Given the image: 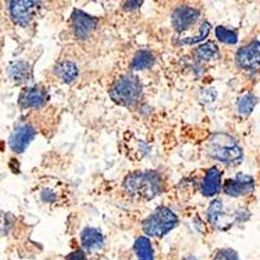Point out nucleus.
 Segmentation results:
<instances>
[{"label": "nucleus", "mask_w": 260, "mask_h": 260, "mask_svg": "<svg viewBox=\"0 0 260 260\" xmlns=\"http://www.w3.org/2000/svg\"><path fill=\"white\" fill-rule=\"evenodd\" d=\"M124 187L137 201H151L162 192V178L154 171L134 172L125 178Z\"/></svg>", "instance_id": "1"}, {"label": "nucleus", "mask_w": 260, "mask_h": 260, "mask_svg": "<svg viewBox=\"0 0 260 260\" xmlns=\"http://www.w3.org/2000/svg\"><path fill=\"white\" fill-rule=\"evenodd\" d=\"M36 136L37 130L31 125H20L13 130L12 136L9 137V147L13 152L21 154V152L26 151Z\"/></svg>", "instance_id": "8"}, {"label": "nucleus", "mask_w": 260, "mask_h": 260, "mask_svg": "<svg viewBox=\"0 0 260 260\" xmlns=\"http://www.w3.org/2000/svg\"><path fill=\"white\" fill-rule=\"evenodd\" d=\"M222 172L217 167H212L206 173L203 182H202V194L206 197H213L219 194L221 190Z\"/></svg>", "instance_id": "14"}, {"label": "nucleus", "mask_w": 260, "mask_h": 260, "mask_svg": "<svg viewBox=\"0 0 260 260\" xmlns=\"http://www.w3.org/2000/svg\"><path fill=\"white\" fill-rule=\"evenodd\" d=\"M197 57L203 61L217 59L219 57V47L213 42H207L204 45H201L197 48Z\"/></svg>", "instance_id": "19"}, {"label": "nucleus", "mask_w": 260, "mask_h": 260, "mask_svg": "<svg viewBox=\"0 0 260 260\" xmlns=\"http://www.w3.org/2000/svg\"><path fill=\"white\" fill-rule=\"evenodd\" d=\"M215 34L220 42L225 43V45H236L238 42V34L236 30H232L226 26H217L215 30Z\"/></svg>", "instance_id": "21"}, {"label": "nucleus", "mask_w": 260, "mask_h": 260, "mask_svg": "<svg viewBox=\"0 0 260 260\" xmlns=\"http://www.w3.org/2000/svg\"><path fill=\"white\" fill-rule=\"evenodd\" d=\"M134 251L138 260H154V247L147 237L137 238L134 243Z\"/></svg>", "instance_id": "17"}, {"label": "nucleus", "mask_w": 260, "mask_h": 260, "mask_svg": "<svg viewBox=\"0 0 260 260\" xmlns=\"http://www.w3.org/2000/svg\"><path fill=\"white\" fill-rule=\"evenodd\" d=\"M48 101V94L45 89H42L41 86H32L27 87L21 92L18 104L22 108H31V110H39L42 107H45Z\"/></svg>", "instance_id": "11"}, {"label": "nucleus", "mask_w": 260, "mask_h": 260, "mask_svg": "<svg viewBox=\"0 0 260 260\" xmlns=\"http://www.w3.org/2000/svg\"><path fill=\"white\" fill-rule=\"evenodd\" d=\"M67 260H90L86 255L85 251L82 250H77V251H73L71 255H68Z\"/></svg>", "instance_id": "24"}, {"label": "nucleus", "mask_w": 260, "mask_h": 260, "mask_svg": "<svg viewBox=\"0 0 260 260\" xmlns=\"http://www.w3.org/2000/svg\"><path fill=\"white\" fill-rule=\"evenodd\" d=\"M238 67L246 71H255L260 65V42L252 41L247 46H243L236 55Z\"/></svg>", "instance_id": "7"}, {"label": "nucleus", "mask_w": 260, "mask_h": 260, "mask_svg": "<svg viewBox=\"0 0 260 260\" xmlns=\"http://www.w3.org/2000/svg\"><path fill=\"white\" fill-rule=\"evenodd\" d=\"M96 18L82 12V11H78V9H76L72 13V25H73L74 36L78 39H82V41L91 36L92 31L96 27Z\"/></svg>", "instance_id": "9"}, {"label": "nucleus", "mask_w": 260, "mask_h": 260, "mask_svg": "<svg viewBox=\"0 0 260 260\" xmlns=\"http://www.w3.org/2000/svg\"><path fill=\"white\" fill-rule=\"evenodd\" d=\"M41 7L39 2H30V0H13L9 2V12L12 20L20 26L25 27L30 24V21L36 16L37 11Z\"/></svg>", "instance_id": "6"}, {"label": "nucleus", "mask_w": 260, "mask_h": 260, "mask_svg": "<svg viewBox=\"0 0 260 260\" xmlns=\"http://www.w3.org/2000/svg\"><path fill=\"white\" fill-rule=\"evenodd\" d=\"M42 199L45 202H47V203H51V202H55L56 195L53 194L52 191H50V190H45V191L42 192Z\"/></svg>", "instance_id": "25"}, {"label": "nucleus", "mask_w": 260, "mask_h": 260, "mask_svg": "<svg viewBox=\"0 0 260 260\" xmlns=\"http://www.w3.org/2000/svg\"><path fill=\"white\" fill-rule=\"evenodd\" d=\"M207 150L211 157L222 162L225 166H238L243 160L242 148L238 146L233 137L224 133L213 134L208 139Z\"/></svg>", "instance_id": "2"}, {"label": "nucleus", "mask_w": 260, "mask_h": 260, "mask_svg": "<svg viewBox=\"0 0 260 260\" xmlns=\"http://www.w3.org/2000/svg\"><path fill=\"white\" fill-rule=\"evenodd\" d=\"M177 224L178 219L173 211L167 207H160L143 221L142 228L147 236L162 237L175 229Z\"/></svg>", "instance_id": "5"}, {"label": "nucleus", "mask_w": 260, "mask_h": 260, "mask_svg": "<svg viewBox=\"0 0 260 260\" xmlns=\"http://www.w3.org/2000/svg\"><path fill=\"white\" fill-rule=\"evenodd\" d=\"M208 220L217 231H228L238 222L247 219V211L243 208L229 207L222 199H215L208 207Z\"/></svg>", "instance_id": "3"}, {"label": "nucleus", "mask_w": 260, "mask_h": 260, "mask_svg": "<svg viewBox=\"0 0 260 260\" xmlns=\"http://www.w3.org/2000/svg\"><path fill=\"white\" fill-rule=\"evenodd\" d=\"M9 76L16 83H25L31 80V68L26 61H16L9 68Z\"/></svg>", "instance_id": "15"}, {"label": "nucleus", "mask_w": 260, "mask_h": 260, "mask_svg": "<svg viewBox=\"0 0 260 260\" xmlns=\"http://www.w3.org/2000/svg\"><path fill=\"white\" fill-rule=\"evenodd\" d=\"M210 30H211V24L210 22H203L201 26V34H199V37H197V38H190V39H182L181 41V43L182 45H194V43H198V42H202L203 39H206L208 37V34H210Z\"/></svg>", "instance_id": "22"}, {"label": "nucleus", "mask_w": 260, "mask_h": 260, "mask_svg": "<svg viewBox=\"0 0 260 260\" xmlns=\"http://www.w3.org/2000/svg\"><path fill=\"white\" fill-rule=\"evenodd\" d=\"M155 62L154 53L148 50H141L136 53L133 61H132V69L134 71H142V69L151 68Z\"/></svg>", "instance_id": "18"}, {"label": "nucleus", "mask_w": 260, "mask_h": 260, "mask_svg": "<svg viewBox=\"0 0 260 260\" xmlns=\"http://www.w3.org/2000/svg\"><path fill=\"white\" fill-rule=\"evenodd\" d=\"M212 260H240L238 254L232 248H220L213 255Z\"/></svg>", "instance_id": "23"}, {"label": "nucleus", "mask_w": 260, "mask_h": 260, "mask_svg": "<svg viewBox=\"0 0 260 260\" xmlns=\"http://www.w3.org/2000/svg\"><path fill=\"white\" fill-rule=\"evenodd\" d=\"M183 260H197V259H195L194 256H187V257H185Z\"/></svg>", "instance_id": "27"}, {"label": "nucleus", "mask_w": 260, "mask_h": 260, "mask_svg": "<svg viewBox=\"0 0 260 260\" xmlns=\"http://www.w3.org/2000/svg\"><path fill=\"white\" fill-rule=\"evenodd\" d=\"M141 6H142V2H127V3H125V8L126 9H136L139 8Z\"/></svg>", "instance_id": "26"}, {"label": "nucleus", "mask_w": 260, "mask_h": 260, "mask_svg": "<svg viewBox=\"0 0 260 260\" xmlns=\"http://www.w3.org/2000/svg\"><path fill=\"white\" fill-rule=\"evenodd\" d=\"M255 181L254 178L246 175H237L236 178L228 180L222 186V190L226 195L238 198L242 195H247L254 191Z\"/></svg>", "instance_id": "10"}, {"label": "nucleus", "mask_w": 260, "mask_h": 260, "mask_svg": "<svg viewBox=\"0 0 260 260\" xmlns=\"http://www.w3.org/2000/svg\"><path fill=\"white\" fill-rule=\"evenodd\" d=\"M198 9L187 6H180L172 13V25L177 31H186L190 26L197 22L199 17Z\"/></svg>", "instance_id": "12"}, {"label": "nucleus", "mask_w": 260, "mask_h": 260, "mask_svg": "<svg viewBox=\"0 0 260 260\" xmlns=\"http://www.w3.org/2000/svg\"><path fill=\"white\" fill-rule=\"evenodd\" d=\"M113 102L121 106H134L142 96V86L133 74H125L117 78L110 91Z\"/></svg>", "instance_id": "4"}, {"label": "nucleus", "mask_w": 260, "mask_h": 260, "mask_svg": "<svg viewBox=\"0 0 260 260\" xmlns=\"http://www.w3.org/2000/svg\"><path fill=\"white\" fill-rule=\"evenodd\" d=\"M81 243L86 251L96 252L104 246V236L96 228H85L81 233Z\"/></svg>", "instance_id": "13"}, {"label": "nucleus", "mask_w": 260, "mask_h": 260, "mask_svg": "<svg viewBox=\"0 0 260 260\" xmlns=\"http://www.w3.org/2000/svg\"><path fill=\"white\" fill-rule=\"evenodd\" d=\"M55 73H56L64 82L71 83L78 77V68L77 65L72 61H61L56 65Z\"/></svg>", "instance_id": "16"}, {"label": "nucleus", "mask_w": 260, "mask_h": 260, "mask_svg": "<svg viewBox=\"0 0 260 260\" xmlns=\"http://www.w3.org/2000/svg\"><path fill=\"white\" fill-rule=\"evenodd\" d=\"M257 103V98L252 94H245L238 99V103H237V108H238V112L243 116H247L252 112V110L255 108Z\"/></svg>", "instance_id": "20"}]
</instances>
